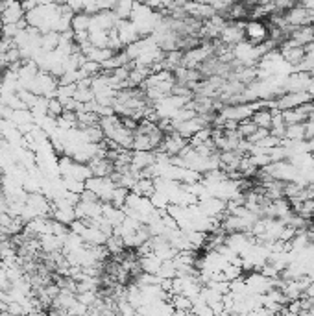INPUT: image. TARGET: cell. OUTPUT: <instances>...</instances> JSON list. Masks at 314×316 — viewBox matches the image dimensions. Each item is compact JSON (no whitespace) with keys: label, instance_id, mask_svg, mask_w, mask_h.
Masks as SVG:
<instances>
[{"label":"cell","instance_id":"cell-1","mask_svg":"<svg viewBox=\"0 0 314 316\" xmlns=\"http://www.w3.org/2000/svg\"><path fill=\"white\" fill-rule=\"evenodd\" d=\"M244 37L248 39L250 44H259L262 41H266L268 28L260 20H250L248 24H244Z\"/></svg>","mask_w":314,"mask_h":316},{"label":"cell","instance_id":"cell-2","mask_svg":"<svg viewBox=\"0 0 314 316\" xmlns=\"http://www.w3.org/2000/svg\"><path fill=\"white\" fill-rule=\"evenodd\" d=\"M116 34H118V39H120L122 46H130V44L137 43L139 39H142L132 20H120V22L116 24Z\"/></svg>","mask_w":314,"mask_h":316},{"label":"cell","instance_id":"cell-3","mask_svg":"<svg viewBox=\"0 0 314 316\" xmlns=\"http://www.w3.org/2000/svg\"><path fill=\"white\" fill-rule=\"evenodd\" d=\"M87 166L91 168L92 172V178H111L113 176V172H115V164H113V161H109L108 158L106 159H91L89 163H87Z\"/></svg>","mask_w":314,"mask_h":316},{"label":"cell","instance_id":"cell-4","mask_svg":"<svg viewBox=\"0 0 314 316\" xmlns=\"http://www.w3.org/2000/svg\"><path fill=\"white\" fill-rule=\"evenodd\" d=\"M156 164V152H133L132 168L135 172H142Z\"/></svg>","mask_w":314,"mask_h":316},{"label":"cell","instance_id":"cell-5","mask_svg":"<svg viewBox=\"0 0 314 316\" xmlns=\"http://www.w3.org/2000/svg\"><path fill=\"white\" fill-rule=\"evenodd\" d=\"M24 15L26 13L22 12L20 2H12L10 8L2 13V24H17L18 20H22V18H24Z\"/></svg>","mask_w":314,"mask_h":316},{"label":"cell","instance_id":"cell-6","mask_svg":"<svg viewBox=\"0 0 314 316\" xmlns=\"http://www.w3.org/2000/svg\"><path fill=\"white\" fill-rule=\"evenodd\" d=\"M139 264H140V270L144 274H150V276H157L161 266H163V261L156 256V254H152V256H146V257H140L139 259Z\"/></svg>","mask_w":314,"mask_h":316},{"label":"cell","instance_id":"cell-7","mask_svg":"<svg viewBox=\"0 0 314 316\" xmlns=\"http://www.w3.org/2000/svg\"><path fill=\"white\" fill-rule=\"evenodd\" d=\"M50 218L60 222V224L70 226L76 220V213H74V209H52Z\"/></svg>","mask_w":314,"mask_h":316},{"label":"cell","instance_id":"cell-8","mask_svg":"<svg viewBox=\"0 0 314 316\" xmlns=\"http://www.w3.org/2000/svg\"><path fill=\"white\" fill-rule=\"evenodd\" d=\"M91 28V17L89 15H85V13H76L70 20V30L74 34H78V32H89Z\"/></svg>","mask_w":314,"mask_h":316},{"label":"cell","instance_id":"cell-9","mask_svg":"<svg viewBox=\"0 0 314 316\" xmlns=\"http://www.w3.org/2000/svg\"><path fill=\"white\" fill-rule=\"evenodd\" d=\"M111 12H113V15H115L118 20H130V18H132V12H133V4L132 2H115Z\"/></svg>","mask_w":314,"mask_h":316},{"label":"cell","instance_id":"cell-10","mask_svg":"<svg viewBox=\"0 0 314 316\" xmlns=\"http://www.w3.org/2000/svg\"><path fill=\"white\" fill-rule=\"evenodd\" d=\"M108 41H109L108 32H104V30L89 32V43H91L94 48H108Z\"/></svg>","mask_w":314,"mask_h":316},{"label":"cell","instance_id":"cell-11","mask_svg":"<svg viewBox=\"0 0 314 316\" xmlns=\"http://www.w3.org/2000/svg\"><path fill=\"white\" fill-rule=\"evenodd\" d=\"M74 100L78 104H89L94 100V92H92V89H78V87H76Z\"/></svg>","mask_w":314,"mask_h":316},{"label":"cell","instance_id":"cell-12","mask_svg":"<svg viewBox=\"0 0 314 316\" xmlns=\"http://www.w3.org/2000/svg\"><path fill=\"white\" fill-rule=\"evenodd\" d=\"M63 115V106L58 98H52L48 100V116L50 118H60Z\"/></svg>","mask_w":314,"mask_h":316},{"label":"cell","instance_id":"cell-13","mask_svg":"<svg viewBox=\"0 0 314 316\" xmlns=\"http://www.w3.org/2000/svg\"><path fill=\"white\" fill-rule=\"evenodd\" d=\"M0 32H2V37H4V39H15L18 34V28L17 24H2Z\"/></svg>","mask_w":314,"mask_h":316},{"label":"cell","instance_id":"cell-14","mask_svg":"<svg viewBox=\"0 0 314 316\" xmlns=\"http://www.w3.org/2000/svg\"><path fill=\"white\" fill-rule=\"evenodd\" d=\"M80 198H82V202H89V204H91V202H100L98 200V196L94 194V192H91V190H87V188L80 194Z\"/></svg>","mask_w":314,"mask_h":316}]
</instances>
